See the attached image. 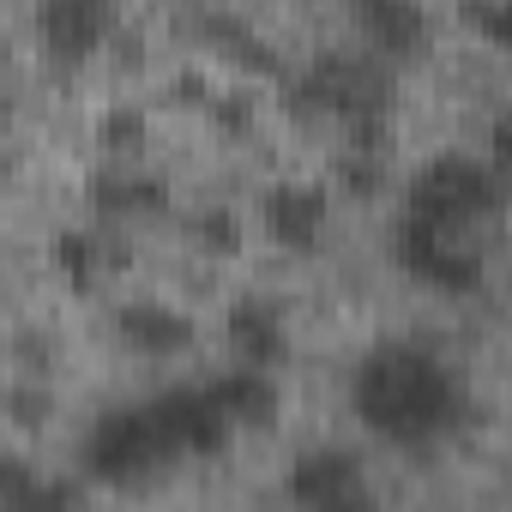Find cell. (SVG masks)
Segmentation results:
<instances>
[{
  "label": "cell",
  "instance_id": "9c48e42d",
  "mask_svg": "<svg viewBox=\"0 0 512 512\" xmlns=\"http://www.w3.org/2000/svg\"><path fill=\"white\" fill-rule=\"evenodd\" d=\"M344 13H350L356 37L368 43V55H380V61H416L428 49L422 0H344Z\"/></svg>",
  "mask_w": 512,
  "mask_h": 512
},
{
  "label": "cell",
  "instance_id": "30bf717a",
  "mask_svg": "<svg viewBox=\"0 0 512 512\" xmlns=\"http://www.w3.org/2000/svg\"><path fill=\"white\" fill-rule=\"evenodd\" d=\"M85 211L97 223H145L169 211V181L151 169H97L85 181Z\"/></svg>",
  "mask_w": 512,
  "mask_h": 512
},
{
  "label": "cell",
  "instance_id": "4fadbf2b",
  "mask_svg": "<svg viewBox=\"0 0 512 512\" xmlns=\"http://www.w3.org/2000/svg\"><path fill=\"white\" fill-rule=\"evenodd\" d=\"M217 386V398H223V410L235 416V428H266L272 416H278V380H272V368H247V362H235L223 380H211Z\"/></svg>",
  "mask_w": 512,
  "mask_h": 512
},
{
  "label": "cell",
  "instance_id": "ba28073f",
  "mask_svg": "<svg viewBox=\"0 0 512 512\" xmlns=\"http://www.w3.org/2000/svg\"><path fill=\"white\" fill-rule=\"evenodd\" d=\"M260 223H266V235H272L278 247L308 253V247L326 241L332 187H320V181H278V187H266V199H260Z\"/></svg>",
  "mask_w": 512,
  "mask_h": 512
},
{
  "label": "cell",
  "instance_id": "ffe728a7",
  "mask_svg": "<svg viewBox=\"0 0 512 512\" xmlns=\"http://www.w3.org/2000/svg\"><path fill=\"white\" fill-rule=\"evenodd\" d=\"M488 169L512 187V115H494L488 121Z\"/></svg>",
  "mask_w": 512,
  "mask_h": 512
},
{
  "label": "cell",
  "instance_id": "52a82bcc",
  "mask_svg": "<svg viewBox=\"0 0 512 512\" xmlns=\"http://www.w3.org/2000/svg\"><path fill=\"white\" fill-rule=\"evenodd\" d=\"M284 494L296 506H368L374 500V488L362 476V458L350 446H314V452H302L290 464V476H284Z\"/></svg>",
  "mask_w": 512,
  "mask_h": 512
},
{
  "label": "cell",
  "instance_id": "2e32d148",
  "mask_svg": "<svg viewBox=\"0 0 512 512\" xmlns=\"http://www.w3.org/2000/svg\"><path fill=\"white\" fill-rule=\"evenodd\" d=\"M458 25H464L476 43L512 55V0H458Z\"/></svg>",
  "mask_w": 512,
  "mask_h": 512
},
{
  "label": "cell",
  "instance_id": "ac0fdd59",
  "mask_svg": "<svg viewBox=\"0 0 512 512\" xmlns=\"http://www.w3.org/2000/svg\"><path fill=\"white\" fill-rule=\"evenodd\" d=\"M205 115H211V127H217L223 139L253 133V97H247V91H217V97H205Z\"/></svg>",
  "mask_w": 512,
  "mask_h": 512
},
{
  "label": "cell",
  "instance_id": "6da1fadb",
  "mask_svg": "<svg viewBox=\"0 0 512 512\" xmlns=\"http://www.w3.org/2000/svg\"><path fill=\"white\" fill-rule=\"evenodd\" d=\"M350 410L374 440L398 452H428L470 422V386L434 344L386 338L356 362Z\"/></svg>",
  "mask_w": 512,
  "mask_h": 512
},
{
  "label": "cell",
  "instance_id": "277c9868",
  "mask_svg": "<svg viewBox=\"0 0 512 512\" xmlns=\"http://www.w3.org/2000/svg\"><path fill=\"white\" fill-rule=\"evenodd\" d=\"M392 260L422 284V290H434V296H476L482 290V253L470 247V235H458V229H440V223H428V217H398V229H392Z\"/></svg>",
  "mask_w": 512,
  "mask_h": 512
},
{
  "label": "cell",
  "instance_id": "d6986e66",
  "mask_svg": "<svg viewBox=\"0 0 512 512\" xmlns=\"http://www.w3.org/2000/svg\"><path fill=\"white\" fill-rule=\"evenodd\" d=\"M193 241H205L211 253H235V247H241V223H235V211H205V217L193 223Z\"/></svg>",
  "mask_w": 512,
  "mask_h": 512
},
{
  "label": "cell",
  "instance_id": "3957f363",
  "mask_svg": "<svg viewBox=\"0 0 512 512\" xmlns=\"http://www.w3.org/2000/svg\"><path fill=\"white\" fill-rule=\"evenodd\" d=\"M506 199V181L488 169V157H470V151H440L428 157L410 187H404V211L410 217H428L440 229H458L470 235L482 217H494Z\"/></svg>",
  "mask_w": 512,
  "mask_h": 512
},
{
  "label": "cell",
  "instance_id": "44dd1931",
  "mask_svg": "<svg viewBox=\"0 0 512 512\" xmlns=\"http://www.w3.org/2000/svg\"><path fill=\"white\" fill-rule=\"evenodd\" d=\"M103 127H109L103 139H109L115 151H127V145H139V139H145V115H139V109H115Z\"/></svg>",
  "mask_w": 512,
  "mask_h": 512
},
{
  "label": "cell",
  "instance_id": "7c38bea8",
  "mask_svg": "<svg viewBox=\"0 0 512 512\" xmlns=\"http://www.w3.org/2000/svg\"><path fill=\"white\" fill-rule=\"evenodd\" d=\"M223 338H229L235 362H247V368H278V362L290 356V326H284L278 302H266V296H241V302H229Z\"/></svg>",
  "mask_w": 512,
  "mask_h": 512
},
{
  "label": "cell",
  "instance_id": "8fae6325",
  "mask_svg": "<svg viewBox=\"0 0 512 512\" xmlns=\"http://www.w3.org/2000/svg\"><path fill=\"white\" fill-rule=\"evenodd\" d=\"M115 338L133 350V356H145V362H175V356H187L193 350V320L181 314V308H169V302H127V308H115Z\"/></svg>",
  "mask_w": 512,
  "mask_h": 512
},
{
  "label": "cell",
  "instance_id": "5b68a950",
  "mask_svg": "<svg viewBox=\"0 0 512 512\" xmlns=\"http://www.w3.org/2000/svg\"><path fill=\"white\" fill-rule=\"evenodd\" d=\"M163 458H175V452H169L163 422H157V410H151V404H127V410L103 416V422L85 434V446H79V464H85L97 482L145 476V470H151V464H163Z\"/></svg>",
  "mask_w": 512,
  "mask_h": 512
},
{
  "label": "cell",
  "instance_id": "e0dca14e",
  "mask_svg": "<svg viewBox=\"0 0 512 512\" xmlns=\"http://www.w3.org/2000/svg\"><path fill=\"white\" fill-rule=\"evenodd\" d=\"M332 175H338V187H344L350 199H374V193L386 187V151L344 145V151H338V163H332Z\"/></svg>",
  "mask_w": 512,
  "mask_h": 512
},
{
  "label": "cell",
  "instance_id": "8992f818",
  "mask_svg": "<svg viewBox=\"0 0 512 512\" xmlns=\"http://www.w3.org/2000/svg\"><path fill=\"white\" fill-rule=\"evenodd\" d=\"M121 25V0H37L31 31L55 67H85Z\"/></svg>",
  "mask_w": 512,
  "mask_h": 512
},
{
  "label": "cell",
  "instance_id": "7a4b0ae2",
  "mask_svg": "<svg viewBox=\"0 0 512 512\" xmlns=\"http://www.w3.org/2000/svg\"><path fill=\"white\" fill-rule=\"evenodd\" d=\"M284 103L302 115V121H338V127H356V121H392V73L380 55H314L308 67H296L284 79Z\"/></svg>",
  "mask_w": 512,
  "mask_h": 512
},
{
  "label": "cell",
  "instance_id": "5bb4252c",
  "mask_svg": "<svg viewBox=\"0 0 512 512\" xmlns=\"http://www.w3.org/2000/svg\"><path fill=\"white\" fill-rule=\"evenodd\" d=\"M109 223H73V229H61L55 241H49V260H55V272L73 284V290H91L97 278H103V266H109V235H103Z\"/></svg>",
  "mask_w": 512,
  "mask_h": 512
},
{
  "label": "cell",
  "instance_id": "9a60e30c",
  "mask_svg": "<svg viewBox=\"0 0 512 512\" xmlns=\"http://www.w3.org/2000/svg\"><path fill=\"white\" fill-rule=\"evenodd\" d=\"M205 43L223 49L241 73H278V55L260 43V31L241 25V19H205Z\"/></svg>",
  "mask_w": 512,
  "mask_h": 512
}]
</instances>
